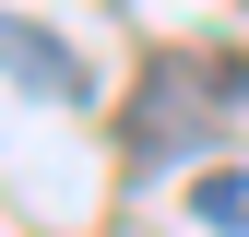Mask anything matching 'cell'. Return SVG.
<instances>
[{"label": "cell", "mask_w": 249, "mask_h": 237, "mask_svg": "<svg viewBox=\"0 0 249 237\" xmlns=\"http://www.w3.org/2000/svg\"><path fill=\"white\" fill-rule=\"evenodd\" d=\"M202 118H213V95L178 71V59H154V83H142V107H131V154H178Z\"/></svg>", "instance_id": "2"}, {"label": "cell", "mask_w": 249, "mask_h": 237, "mask_svg": "<svg viewBox=\"0 0 249 237\" xmlns=\"http://www.w3.org/2000/svg\"><path fill=\"white\" fill-rule=\"evenodd\" d=\"M190 225L202 237H249V166H202L190 178Z\"/></svg>", "instance_id": "3"}, {"label": "cell", "mask_w": 249, "mask_h": 237, "mask_svg": "<svg viewBox=\"0 0 249 237\" xmlns=\"http://www.w3.org/2000/svg\"><path fill=\"white\" fill-rule=\"evenodd\" d=\"M0 71H12L24 95H48V107H83V95H95V71H83V59L59 48L48 24H24L12 0H0Z\"/></svg>", "instance_id": "1"}]
</instances>
